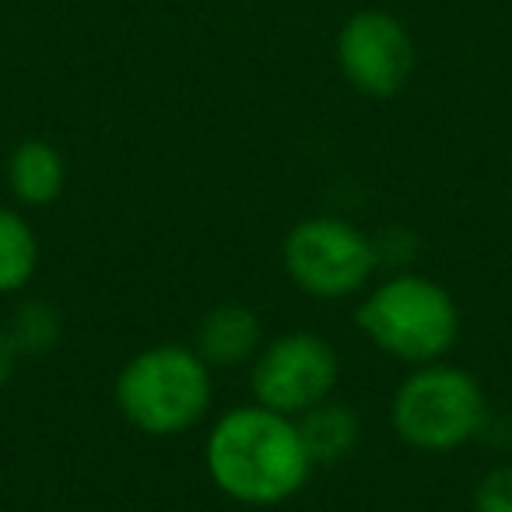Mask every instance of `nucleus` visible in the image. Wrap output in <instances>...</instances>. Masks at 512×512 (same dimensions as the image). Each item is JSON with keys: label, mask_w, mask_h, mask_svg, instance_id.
Returning <instances> with one entry per match:
<instances>
[{"label": "nucleus", "mask_w": 512, "mask_h": 512, "mask_svg": "<svg viewBox=\"0 0 512 512\" xmlns=\"http://www.w3.org/2000/svg\"><path fill=\"white\" fill-rule=\"evenodd\" d=\"M313 467L299 421L264 404L228 411L207 439L214 484L246 505H278L299 495Z\"/></svg>", "instance_id": "nucleus-1"}, {"label": "nucleus", "mask_w": 512, "mask_h": 512, "mask_svg": "<svg viewBox=\"0 0 512 512\" xmlns=\"http://www.w3.org/2000/svg\"><path fill=\"white\" fill-rule=\"evenodd\" d=\"M116 404L148 435H179L211 404L207 362L183 344H158L134 355L116 376Z\"/></svg>", "instance_id": "nucleus-2"}, {"label": "nucleus", "mask_w": 512, "mask_h": 512, "mask_svg": "<svg viewBox=\"0 0 512 512\" xmlns=\"http://www.w3.org/2000/svg\"><path fill=\"white\" fill-rule=\"evenodd\" d=\"M358 327L404 362H435L460 334V309L442 285L400 274L379 285L358 309Z\"/></svg>", "instance_id": "nucleus-3"}, {"label": "nucleus", "mask_w": 512, "mask_h": 512, "mask_svg": "<svg viewBox=\"0 0 512 512\" xmlns=\"http://www.w3.org/2000/svg\"><path fill=\"white\" fill-rule=\"evenodd\" d=\"M488 400L470 372L425 365L393 393V428L400 439L428 453H446L470 442L484 425Z\"/></svg>", "instance_id": "nucleus-4"}, {"label": "nucleus", "mask_w": 512, "mask_h": 512, "mask_svg": "<svg viewBox=\"0 0 512 512\" xmlns=\"http://www.w3.org/2000/svg\"><path fill=\"white\" fill-rule=\"evenodd\" d=\"M379 264V246L344 218H309L285 242V267L316 299L355 295Z\"/></svg>", "instance_id": "nucleus-5"}, {"label": "nucleus", "mask_w": 512, "mask_h": 512, "mask_svg": "<svg viewBox=\"0 0 512 512\" xmlns=\"http://www.w3.org/2000/svg\"><path fill=\"white\" fill-rule=\"evenodd\" d=\"M341 376V362L320 334H288L260 351L253 365V393L271 411L302 414L330 397Z\"/></svg>", "instance_id": "nucleus-6"}, {"label": "nucleus", "mask_w": 512, "mask_h": 512, "mask_svg": "<svg viewBox=\"0 0 512 512\" xmlns=\"http://www.w3.org/2000/svg\"><path fill=\"white\" fill-rule=\"evenodd\" d=\"M337 57L358 92L386 99V95H397L411 78L414 46L397 18L383 11H362L344 25Z\"/></svg>", "instance_id": "nucleus-7"}, {"label": "nucleus", "mask_w": 512, "mask_h": 512, "mask_svg": "<svg viewBox=\"0 0 512 512\" xmlns=\"http://www.w3.org/2000/svg\"><path fill=\"white\" fill-rule=\"evenodd\" d=\"M260 348V320L246 306H218L197 327V355L214 365H239Z\"/></svg>", "instance_id": "nucleus-8"}, {"label": "nucleus", "mask_w": 512, "mask_h": 512, "mask_svg": "<svg viewBox=\"0 0 512 512\" xmlns=\"http://www.w3.org/2000/svg\"><path fill=\"white\" fill-rule=\"evenodd\" d=\"M8 179L22 204H53L64 190V158L46 141H22L8 162Z\"/></svg>", "instance_id": "nucleus-9"}, {"label": "nucleus", "mask_w": 512, "mask_h": 512, "mask_svg": "<svg viewBox=\"0 0 512 512\" xmlns=\"http://www.w3.org/2000/svg\"><path fill=\"white\" fill-rule=\"evenodd\" d=\"M299 432L313 463H337L355 449L358 418L351 407L337 404V400H320L316 407L302 411Z\"/></svg>", "instance_id": "nucleus-10"}, {"label": "nucleus", "mask_w": 512, "mask_h": 512, "mask_svg": "<svg viewBox=\"0 0 512 512\" xmlns=\"http://www.w3.org/2000/svg\"><path fill=\"white\" fill-rule=\"evenodd\" d=\"M39 267L36 232L22 214L0 207V295L18 292L32 281Z\"/></svg>", "instance_id": "nucleus-11"}, {"label": "nucleus", "mask_w": 512, "mask_h": 512, "mask_svg": "<svg viewBox=\"0 0 512 512\" xmlns=\"http://www.w3.org/2000/svg\"><path fill=\"white\" fill-rule=\"evenodd\" d=\"M8 337L18 348V355H22V351L43 355V351H50L60 337L57 309H50L46 302H25V306L15 313V323H11Z\"/></svg>", "instance_id": "nucleus-12"}, {"label": "nucleus", "mask_w": 512, "mask_h": 512, "mask_svg": "<svg viewBox=\"0 0 512 512\" xmlns=\"http://www.w3.org/2000/svg\"><path fill=\"white\" fill-rule=\"evenodd\" d=\"M474 512H512V467H498L477 484Z\"/></svg>", "instance_id": "nucleus-13"}, {"label": "nucleus", "mask_w": 512, "mask_h": 512, "mask_svg": "<svg viewBox=\"0 0 512 512\" xmlns=\"http://www.w3.org/2000/svg\"><path fill=\"white\" fill-rule=\"evenodd\" d=\"M15 362H18V348L11 344L8 330H0V386L11 379V372H15Z\"/></svg>", "instance_id": "nucleus-14"}]
</instances>
